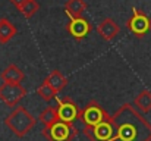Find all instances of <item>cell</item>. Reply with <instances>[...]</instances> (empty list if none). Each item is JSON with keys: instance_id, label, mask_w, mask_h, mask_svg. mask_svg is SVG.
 I'll return each mask as SVG.
<instances>
[{"instance_id": "obj_15", "label": "cell", "mask_w": 151, "mask_h": 141, "mask_svg": "<svg viewBox=\"0 0 151 141\" xmlns=\"http://www.w3.org/2000/svg\"><path fill=\"white\" fill-rule=\"evenodd\" d=\"M134 106L141 112V113H148L151 112V91L150 90H142L134 98Z\"/></svg>"}, {"instance_id": "obj_17", "label": "cell", "mask_w": 151, "mask_h": 141, "mask_svg": "<svg viewBox=\"0 0 151 141\" xmlns=\"http://www.w3.org/2000/svg\"><path fill=\"white\" fill-rule=\"evenodd\" d=\"M38 9H40V4L37 3V0H28V1L22 3V4L18 7V10H19L27 19H29L31 16H34V15L38 12Z\"/></svg>"}, {"instance_id": "obj_6", "label": "cell", "mask_w": 151, "mask_h": 141, "mask_svg": "<svg viewBox=\"0 0 151 141\" xmlns=\"http://www.w3.org/2000/svg\"><path fill=\"white\" fill-rule=\"evenodd\" d=\"M57 115L62 122L73 124L76 119H79L81 107L70 98V97H63L62 100L57 98Z\"/></svg>"}, {"instance_id": "obj_7", "label": "cell", "mask_w": 151, "mask_h": 141, "mask_svg": "<svg viewBox=\"0 0 151 141\" xmlns=\"http://www.w3.org/2000/svg\"><path fill=\"white\" fill-rule=\"evenodd\" d=\"M84 134L88 137L90 141H111L114 137V127L111 122V116L110 119L101 122L100 125L94 128L84 127Z\"/></svg>"}, {"instance_id": "obj_4", "label": "cell", "mask_w": 151, "mask_h": 141, "mask_svg": "<svg viewBox=\"0 0 151 141\" xmlns=\"http://www.w3.org/2000/svg\"><path fill=\"white\" fill-rule=\"evenodd\" d=\"M43 135L49 141H73L78 135V129L73 124L68 122H56L51 127H47L43 129Z\"/></svg>"}, {"instance_id": "obj_9", "label": "cell", "mask_w": 151, "mask_h": 141, "mask_svg": "<svg viewBox=\"0 0 151 141\" xmlns=\"http://www.w3.org/2000/svg\"><path fill=\"white\" fill-rule=\"evenodd\" d=\"M66 31L69 33V35H72L75 40H82L85 38L91 31H93V25L85 19V18H78V19H70L66 24Z\"/></svg>"}, {"instance_id": "obj_16", "label": "cell", "mask_w": 151, "mask_h": 141, "mask_svg": "<svg viewBox=\"0 0 151 141\" xmlns=\"http://www.w3.org/2000/svg\"><path fill=\"white\" fill-rule=\"evenodd\" d=\"M38 119L44 124V128L51 127L53 124L59 122L60 119H59V115H57V107H56V106H49V107H46V109L40 113Z\"/></svg>"}, {"instance_id": "obj_14", "label": "cell", "mask_w": 151, "mask_h": 141, "mask_svg": "<svg viewBox=\"0 0 151 141\" xmlns=\"http://www.w3.org/2000/svg\"><path fill=\"white\" fill-rule=\"evenodd\" d=\"M16 27L7 18L0 19V44H7L16 35Z\"/></svg>"}, {"instance_id": "obj_5", "label": "cell", "mask_w": 151, "mask_h": 141, "mask_svg": "<svg viewBox=\"0 0 151 141\" xmlns=\"http://www.w3.org/2000/svg\"><path fill=\"white\" fill-rule=\"evenodd\" d=\"M126 28L138 38H142L151 30V18L142 10L134 9L132 16L126 22Z\"/></svg>"}, {"instance_id": "obj_19", "label": "cell", "mask_w": 151, "mask_h": 141, "mask_svg": "<svg viewBox=\"0 0 151 141\" xmlns=\"http://www.w3.org/2000/svg\"><path fill=\"white\" fill-rule=\"evenodd\" d=\"M9 1H10V3L16 7V9H18V7L22 4V3H25V1H28V0H9Z\"/></svg>"}, {"instance_id": "obj_18", "label": "cell", "mask_w": 151, "mask_h": 141, "mask_svg": "<svg viewBox=\"0 0 151 141\" xmlns=\"http://www.w3.org/2000/svg\"><path fill=\"white\" fill-rule=\"evenodd\" d=\"M37 93L41 95V98H44L46 101H50L53 98H57V93L51 88L50 85H47L46 82H43L38 88H37Z\"/></svg>"}, {"instance_id": "obj_2", "label": "cell", "mask_w": 151, "mask_h": 141, "mask_svg": "<svg viewBox=\"0 0 151 141\" xmlns=\"http://www.w3.org/2000/svg\"><path fill=\"white\" fill-rule=\"evenodd\" d=\"M35 118L24 107L16 106L13 112H10L4 118V125L16 135V137H25L35 125Z\"/></svg>"}, {"instance_id": "obj_3", "label": "cell", "mask_w": 151, "mask_h": 141, "mask_svg": "<svg viewBox=\"0 0 151 141\" xmlns=\"http://www.w3.org/2000/svg\"><path fill=\"white\" fill-rule=\"evenodd\" d=\"M107 119H110V115L96 100L88 101L81 109V113H79V121L82 122V127H87V128H94Z\"/></svg>"}, {"instance_id": "obj_1", "label": "cell", "mask_w": 151, "mask_h": 141, "mask_svg": "<svg viewBox=\"0 0 151 141\" xmlns=\"http://www.w3.org/2000/svg\"><path fill=\"white\" fill-rule=\"evenodd\" d=\"M114 137L111 141H151V124L131 103L122 104L113 115Z\"/></svg>"}, {"instance_id": "obj_10", "label": "cell", "mask_w": 151, "mask_h": 141, "mask_svg": "<svg viewBox=\"0 0 151 141\" xmlns=\"http://www.w3.org/2000/svg\"><path fill=\"white\" fill-rule=\"evenodd\" d=\"M97 33L103 40L106 41H111L113 38H116L120 33V28L119 25L111 19V18H106L100 25L97 27Z\"/></svg>"}, {"instance_id": "obj_11", "label": "cell", "mask_w": 151, "mask_h": 141, "mask_svg": "<svg viewBox=\"0 0 151 141\" xmlns=\"http://www.w3.org/2000/svg\"><path fill=\"white\" fill-rule=\"evenodd\" d=\"M0 78L4 84H21L24 80V72L13 63H10L4 71H1Z\"/></svg>"}, {"instance_id": "obj_12", "label": "cell", "mask_w": 151, "mask_h": 141, "mask_svg": "<svg viewBox=\"0 0 151 141\" xmlns=\"http://www.w3.org/2000/svg\"><path fill=\"white\" fill-rule=\"evenodd\" d=\"M87 9V3L84 0H68L65 3V12L69 16V19H78L84 18V12Z\"/></svg>"}, {"instance_id": "obj_13", "label": "cell", "mask_w": 151, "mask_h": 141, "mask_svg": "<svg viewBox=\"0 0 151 141\" xmlns=\"http://www.w3.org/2000/svg\"><path fill=\"white\" fill-rule=\"evenodd\" d=\"M44 82H46L47 85H50L51 88L59 94L68 85V78H66L60 71H51L50 74L47 75V78L44 80Z\"/></svg>"}, {"instance_id": "obj_8", "label": "cell", "mask_w": 151, "mask_h": 141, "mask_svg": "<svg viewBox=\"0 0 151 141\" xmlns=\"http://www.w3.org/2000/svg\"><path fill=\"white\" fill-rule=\"evenodd\" d=\"M27 90L21 84H1L0 85V100L4 101L7 107L18 106L19 100L25 97Z\"/></svg>"}]
</instances>
